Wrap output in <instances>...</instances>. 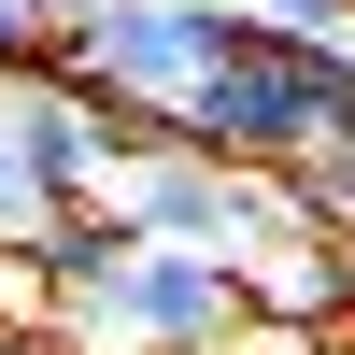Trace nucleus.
<instances>
[{
    "mask_svg": "<svg viewBox=\"0 0 355 355\" xmlns=\"http://www.w3.org/2000/svg\"><path fill=\"white\" fill-rule=\"evenodd\" d=\"M284 199H299V227H341V242H355V142L313 128L299 157H284Z\"/></svg>",
    "mask_w": 355,
    "mask_h": 355,
    "instance_id": "8",
    "label": "nucleus"
},
{
    "mask_svg": "<svg viewBox=\"0 0 355 355\" xmlns=\"http://www.w3.org/2000/svg\"><path fill=\"white\" fill-rule=\"evenodd\" d=\"M256 43L242 0H100V15H71L43 43L57 85H100V100H185L199 71H227V57Z\"/></svg>",
    "mask_w": 355,
    "mask_h": 355,
    "instance_id": "2",
    "label": "nucleus"
},
{
    "mask_svg": "<svg viewBox=\"0 0 355 355\" xmlns=\"http://www.w3.org/2000/svg\"><path fill=\"white\" fill-rule=\"evenodd\" d=\"M227 270H242L256 327H341V227H270V242H242Z\"/></svg>",
    "mask_w": 355,
    "mask_h": 355,
    "instance_id": "6",
    "label": "nucleus"
},
{
    "mask_svg": "<svg viewBox=\"0 0 355 355\" xmlns=\"http://www.w3.org/2000/svg\"><path fill=\"white\" fill-rule=\"evenodd\" d=\"M327 142H355V71H341V85H327Z\"/></svg>",
    "mask_w": 355,
    "mask_h": 355,
    "instance_id": "14",
    "label": "nucleus"
},
{
    "mask_svg": "<svg viewBox=\"0 0 355 355\" xmlns=\"http://www.w3.org/2000/svg\"><path fill=\"white\" fill-rule=\"evenodd\" d=\"M43 15H57V28H71V15H100V0H43Z\"/></svg>",
    "mask_w": 355,
    "mask_h": 355,
    "instance_id": "15",
    "label": "nucleus"
},
{
    "mask_svg": "<svg viewBox=\"0 0 355 355\" xmlns=\"http://www.w3.org/2000/svg\"><path fill=\"white\" fill-rule=\"evenodd\" d=\"M43 43H57V15H43V0H0V85H15V71H43Z\"/></svg>",
    "mask_w": 355,
    "mask_h": 355,
    "instance_id": "12",
    "label": "nucleus"
},
{
    "mask_svg": "<svg viewBox=\"0 0 355 355\" xmlns=\"http://www.w3.org/2000/svg\"><path fill=\"white\" fill-rule=\"evenodd\" d=\"M0 327H57V284H43L28 242H0Z\"/></svg>",
    "mask_w": 355,
    "mask_h": 355,
    "instance_id": "10",
    "label": "nucleus"
},
{
    "mask_svg": "<svg viewBox=\"0 0 355 355\" xmlns=\"http://www.w3.org/2000/svg\"><path fill=\"white\" fill-rule=\"evenodd\" d=\"M100 199L142 227V242H214V256H242V242H270V227H299L284 171H227V157H199V142L114 157V185H100Z\"/></svg>",
    "mask_w": 355,
    "mask_h": 355,
    "instance_id": "4",
    "label": "nucleus"
},
{
    "mask_svg": "<svg viewBox=\"0 0 355 355\" xmlns=\"http://www.w3.org/2000/svg\"><path fill=\"white\" fill-rule=\"evenodd\" d=\"M256 313H242V270H227L214 242H128L114 256V284L71 313V355H227Z\"/></svg>",
    "mask_w": 355,
    "mask_h": 355,
    "instance_id": "1",
    "label": "nucleus"
},
{
    "mask_svg": "<svg viewBox=\"0 0 355 355\" xmlns=\"http://www.w3.org/2000/svg\"><path fill=\"white\" fill-rule=\"evenodd\" d=\"M0 355H71V341H57V327H0Z\"/></svg>",
    "mask_w": 355,
    "mask_h": 355,
    "instance_id": "13",
    "label": "nucleus"
},
{
    "mask_svg": "<svg viewBox=\"0 0 355 355\" xmlns=\"http://www.w3.org/2000/svg\"><path fill=\"white\" fill-rule=\"evenodd\" d=\"M43 214H57L43 171H28V157H15V128H0V242H43Z\"/></svg>",
    "mask_w": 355,
    "mask_h": 355,
    "instance_id": "9",
    "label": "nucleus"
},
{
    "mask_svg": "<svg viewBox=\"0 0 355 355\" xmlns=\"http://www.w3.org/2000/svg\"><path fill=\"white\" fill-rule=\"evenodd\" d=\"M0 128H15V157H28V171H43V199H57V214L114 185V100H100V85L15 71V85H0Z\"/></svg>",
    "mask_w": 355,
    "mask_h": 355,
    "instance_id": "5",
    "label": "nucleus"
},
{
    "mask_svg": "<svg viewBox=\"0 0 355 355\" xmlns=\"http://www.w3.org/2000/svg\"><path fill=\"white\" fill-rule=\"evenodd\" d=\"M341 71H355V43H284V28H256V43L227 57V71H199L171 114H185L199 157H227V171H284L313 128H327V85H341Z\"/></svg>",
    "mask_w": 355,
    "mask_h": 355,
    "instance_id": "3",
    "label": "nucleus"
},
{
    "mask_svg": "<svg viewBox=\"0 0 355 355\" xmlns=\"http://www.w3.org/2000/svg\"><path fill=\"white\" fill-rule=\"evenodd\" d=\"M128 242H142V227L114 214V199H71V214H43V242H28V256H43V284H57V327H71V313L114 284V256H128Z\"/></svg>",
    "mask_w": 355,
    "mask_h": 355,
    "instance_id": "7",
    "label": "nucleus"
},
{
    "mask_svg": "<svg viewBox=\"0 0 355 355\" xmlns=\"http://www.w3.org/2000/svg\"><path fill=\"white\" fill-rule=\"evenodd\" d=\"M256 28H284V43H355V0H242Z\"/></svg>",
    "mask_w": 355,
    "mask_h": 355,
    "instance_id": "11",
    "label": "nucleus"
}]
</instances>
